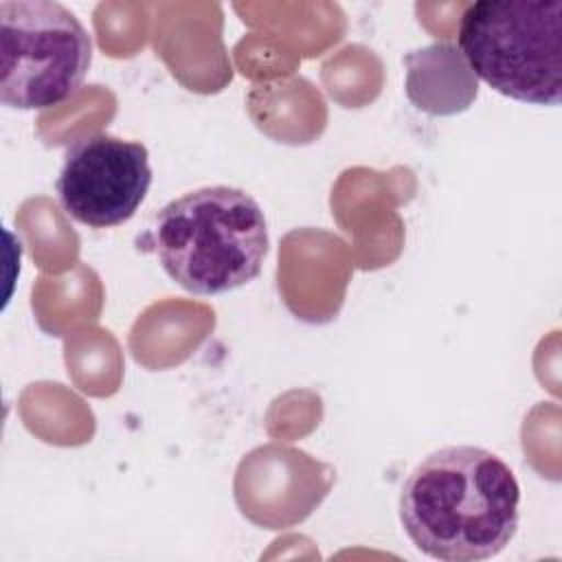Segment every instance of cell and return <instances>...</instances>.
<instances>
[{
  "mask_svg": "<svg viewBox=\"0 0 562 562\" xmlns=\"http://www.w3.org/2000/svg\"><path fill=\"white\" fill-rule=\"evenodd\" d=\"M400 522L428 558L479 562L498 555L520 522V485L512 468L479 446H446L408 474Z\"/></svg>",
  "mask_w": 562,
  "mask_h": 562,
  "instance_id": "obj_1",
  "label": "cell"
},
{
  "mask_svg": "<svg viewBox=\"0 0 562 562\" xmlns=\"http://www.w3.org/2000/svg\"><path fill=\"white\" fill-rule=\"evenodd\" d=\"M470 70L503 97L558 105L562 99V0H476L459 20Z\"/></svg>",
  "mask_w": 562,
  "mask_h": 562,
  "instance_id": "obj_3",
  "label": "cell"
},
{
  "mask_svg": "<svg viewBox=\"0 0 562 562\" xmlns=\"http://www.w3.org/2000/svg\"><path fill=\"white\" fill-rule=\"evenodd\" d=\"M149 184V151L143 143L92 134L66 149L55 191L75 222L112 228L138 211Z\"/></svg>",
  "mask_w": 562,
  "mask_h": 562,
  "instance_id": "obj_5",
  "label": "cell"
},
{
  "mask_svg": "<svg viewBox=\"0 0 562 562\" xmlns=\"http://www.w3.org/2000/svg\"><path fill=\"white\" fill-rule=\"evenodd\" d=\"M92 64V40L55 0L0 2V103L46 110L70 99Z\"/></svg>",
  "mask_w": 562,
  "mask_h": 562,
  "instance_id": "obj_4",
  "label": "cell"
},
{
  "mask_svg": "<svg viewBox=\"0 0 562 562\" xmlns=\"http://www.w3.org/2000/svg\"><path fill=\"white\" fill-rule=\"evenodd\" d=\"M151 248L180 288L193 294L233 292L259 277L268 224L259 202L235 187H202L162 206Z\"/></svg>",
  "mask_w": 562,
  "mask_h": 562,
  "instance_id": "obj_2",
  "label": "cell"
}]
</instances>
